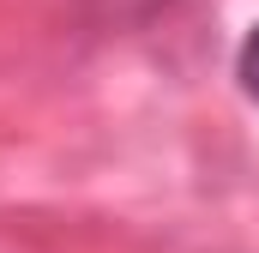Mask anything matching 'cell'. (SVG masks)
<instances>
[{"mask_svg": "<svg viewBox=\"0 0 259 253\" xmlns=\"http://www.w3.org/2000/svg\"><path fill=\"white\" fill-rule=\"evenodd\" d=\"M235 78H241V91L259 103V24L241 36V49H235Z\"/></svg>", "mask_w": 259, "mask_h": 253, "instance_id": "cell-1", "label": "cell"}]
</instances>
